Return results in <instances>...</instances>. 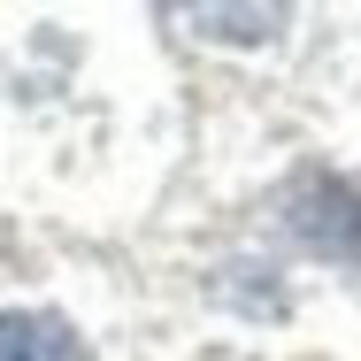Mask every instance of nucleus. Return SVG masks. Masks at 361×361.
<instances>
[{"label": "nucleus", "mask_w": 361, "mask_h": 361, "mask_svg": "<svg viewBox=\"0 0 361 361\" xmlns=\"http://www.w3.org/2000/svg\"><path fill=\"white\" fill-rule=\"evenodd\" d=\"M0 361H92V354L62 315L16 307V315H0Z\"/></svg>", "instance_id": "nucleus-1"}]
</instances>
